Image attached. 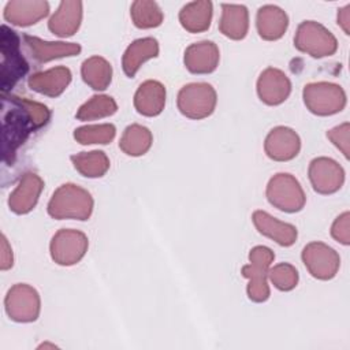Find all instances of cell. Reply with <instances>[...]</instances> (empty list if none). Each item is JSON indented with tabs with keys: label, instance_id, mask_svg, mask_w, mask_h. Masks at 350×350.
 I'll return each instance as SVG.
<instances>
[{
	"label": "cell",
	"instance_id": "cell-1",
	"mask_svg": "<svg viewBox=\"0 0 350 350\" xmlns=\"http://www.w3.org/2000/svg\"><path fill=\"white\" fill-rule=\"evenodd\" d=\"M3 100L11 104L3 105V154L7 163H14L18 148L49 122L51 111L42 103L18 96H3Z\"/></svg>",
	"mask_w": 350,
	"mask_h": 350
},
{
	"label": "cell",
	"instance_id": "cell-2",
	"mask_svg": "<svg viewBox=\"0 0 350 350\" xmlns=\"http://www.w3.org/2000/svg\"><path fill=\"white\" fill-rule=\"evenodd\" d=\"M93 206V197L86 189L75 183H64L53 191L46 211L56 220L72 219L83 221L92 216Z\"/></svg>",
	"mask_w": 350,
	"mask_h": 350
},
{
	"label": "cell",
	"instance_id": "cell-3",
	"mask_svg": "<svg viewBox=\"0 0 350 350\" xmlns=\"http://www.w3.org/2000/svg\"><path fill=\"white\" fill-rule=\"evenodd\" d=\"M1 96H5L16 82L26 75L29 64L22 56L21 41L16 31L1 26Z\"/></svg>",
	"mask_w": 350,
	"mask_h": 350
},
{
	"label": "cell",
	"instance_id": "cell-4",
	"mask_svg": "<svg viewBox=\"0 0 350 350\" xmlns=\"http://www.w3.org/2000/svg\"><path fill=\"white\" fill-rule=\"evenodd\" d=\"M217 104L215 88L206 82H193L180 88L176 97L179 112L193 120L211 116Z\"/></svg>",
	"mask_w": 350,
	"mask_h": 350
},
{
	"label": "cell",
	"instance_id": "cell-5",
	"mask_svg": "<svg viewBox=\"0 0 350 350\" xmlns=\"http://www.w3.org/2000/svg\"><path fill=\"white\" fill-rule=\"evenodd\" d=\"M265 196L273 208L286 213L299 212L306 202L301 183L294 175L287 172H279L269 179Z\"/></svg>",
	"mask_w": 350,
	"mask_h": 350
},
{
	"label": "cell",
	"instance_id": "cell-6",
	"mask_svg": "<svg viewBox=\"0 0 350 350\" xmlns=\"http://www.w3.org/2000/svg\"><path fill=\"white\" fill-rule=\"evenodd\" d=\"M305 107L317 116L335 115L346 107V93L342 86L332 82H310L304 86Z\"/></svg>",
	"mask_w": 350,
	"mask_h": 350
},
{
	"label": "cell",
	"instance_id": "cell-7",
	"mask_svg": "<svg viewBox=\"0 0 350 350\" xmlns=\"http://www.w3.org/2000/svg\"><path fill=\"white\" fill-rule=\"evenodd\" d=\"M294 46L314 59L332 56L338 49L335 36L321 23L304 21L298 25L294 36Z\"/></svg>",
	"mask_w": 350,
	"mask_h": 350
},
{
	"label": "cell",
	"instance_id": "cell-8",
	"mask_svg": "<svg viewBox=\"0 0 350 350\" xmlns=\"http://www.w3.org/2000/svg\"><path fill=\"white\" fill-rule=\"evenodd\" d=\"M4 309L15 323H33L41 312L40 294L30 284L16 283L5 294Z\"/></svg>",
	"mask_w": 350,
	"mask_h": 350
},
{
	"label": "cell",
	"instance_id": "cell-9",
	"mask_svg": "<svg viewBox=\"0 0 350 350\" xmlns=\"http://www.w3.org/2000/svg\"><path fill=\"white\" fill-rule=\"evenodd\" d=\"M89 247V239L85 232L74 228H62L51 239V258L62 267H71L79 262Z\"/></svg>",
	"mask_w": 350,
	"mask_h": 350
},
{
	"label": "cell",
	"instance_id": "cell-10",
	"mask_svg": "<svg viewBox=\"0 0 350 350\" xmlns=\"http://www.w3.org/2000/svg\"><path fill=\"white\" fill-rule=\"evenodd\" d=\"M301 258L308 272L319 280H331L340 267V257L336 250L317 241L308 243L302 249Z\"/></svg>",
	"mask_w": 350,
	"mask_h": 350
},
{
	"label": "cell",
	"instance_id": "cell-11",
	"mask_svg": "<svg viewBox=\"0 0 350 350\" xmlns=\"http://www.w3.org/2000/svg\"><path fill=\"white\" fill-rule=\"evenodd\" d=\"M308 176L316 193L328 196L336 193L343 186L345 170L334 159L321 156L310 161Z\"/></svg>",
	"mask_w": 350,
	"mask_h": 350
},
{
	"label": "cell",
	"instance_id": "cell-12",
	"mask_svg": "<svg viewBox=\"0 0 350 350\" xmlns=\"http://www.w3.org/2000/svg\"><path fill=\"white\" fill-rule=\"evenodd\" d=\"M301 150L299 135L287 126L273 127L265 137L264 152L273 161H290Z\"/></svg>",
	"mask_w": 350,
	"mask_h": 350
},
{
	"label": "cell",
	"instance_id": "cell-13",
	"mask_svg": "<svg viewBox=\"0 0 350 350\" xmlns=\"http://www.w3.org/2000/svg\"><path fill=\"white\" fill-rule=\"evenodd\" d=\"M44 190V180L34 172H25L16 187L8 197V208L15 215H26L31 212Z\"/></svg>",
	"mask_w": 350,
	"mask_h": 350
},
{
	"label": "cell",
	"instance_id": "cell-14",
	"mask_svg": "<svg viewBox=\"0 0 350 350\" xmlns=\"http://www.w3.org/2000/svg\"><path fill=\"white\" fill-rule=\"evenodd\" d=\"M258 98L271 107L284 103L291 93V82L288 77L279 68L267 67L257 79Z\"/></svg>",
	"mask_w": 350,
	"mask_h": 350
},
{
	"label": "cell",
	"instance_id": "cell-15",
	"mask_svg": "<svg viewBox=\"0 0 350 350\" xmlns=\"http://www.w3.org/2000/svg\"><path fill=\"white\" fill-rule=\"evenodd\" d=\"M220 62V51L213 41H198L190 44L183 55V63L191 74L202 75L213 72Z\"/></svg>",
	"mask_w": 350,
	"mask_h": 350
},
{
	"label": "cell",
	"instance_id": "cell-16",
	"mask_svg": "<svg viewBox=\"0 0 350 350\" xmlns=\"http://www.w3.org/2000/svg\"><path fill=\"white\" fill-rule=\"evenodd\" d=\"M22 38L30 56L38 63H48L55 59L77 56L82 49L81 45L77 42L44 41L30 34H23Z\"/></svg>",
	"mask_w": 350,
	"mask_h": 350
},
{
	"label": "cell",
	"instance_id": "cell-17",
	"mask_svg": "<svg viewBox=\"0 0 350 350\" xmlns=\"http://www.w3.org/2000/svg\"><path fill=\"white\" fill-rule=\"evenodd\" d=\"M49 14V3L45 0H11L5 4L4 19L19 27L36 25Z\"/></svg>",
	"mask_w": 350,
	"mask_h": 350
},
{
	"label": "cell",
	"instance_id": "cell-18",
	"mask_svg": "<svg viewBox=\"0 0 350 350\" xmlns=\"http://www.w3.org/2000/svg\"><path fill=\"white\" fill-rule=\"evenodd\" d=\"M72 74L66 66H56L45 71H37L29 77V88L46 97H59L68 88Z\"/></svg>",
	"mask_w": 350,
	"mask_h": 350
},
{
	"label": "cell",
	"instance_id": "cell-19",
	"mask_svg": "<svg viewBox=\"0 0 350 350\" xmlns=\"http://www.w3.org/2000/svg\"><path fill=\"white\" fill-rule=\"evenodd\" d=\"M252 221L260 234L275 241L280 246L288 247L294 245L297 241L298 231L295 226L282 221L271 216L265 211H261V209L254 211L252 215Z\"/></svg>",
	"mask_w": 350,
	"mask_h": 350
},
{
	"label": "cell",
	"instance_id": "cell-20",
	"mask_svg": "<svg viewBox=\"0 0 350 350\" xmlns=\"http://www.w3.org/2000/svg\"><path fill=\"white\" fill-rule=\"evenodd\" d=\"M83 8L78 0H64L59 4L57 10L48 21V29L51 33L60 38L74 36L82 22Z\"/></svg>",
	"mask_w": 350,
	"mask_h": 350
},
{
	"label": "cell",
	"instance_id": "cell-21",
	"mask_svg": "<svg viewBox=\"0 0 350 350\" xmlns=\"http://www.w3.org/2000/svg\"><path fill=\"white\" fill-rule=\"evenodd\" d=\"M165 86L154 79L142 82L134 94V108L142 116L153 118L163 112L165 105Z\"/></svg>",
	"mask_w": 350,
	"mask_h": 350
},
{
	"label": "cell",
	"instance_id": "cell-22",
	"mask_svg": "<svg viewBox=\"0 0 350 350\" xmlns=\"http://www.w3.org/2000/svg\"><path fill=\"white\" fill-rule=\"evenodd\" d=\"M256 27L262 40L276 41L284 36L288 27V16L280 7L267 4L257 11Z\"/></svg>",
	"mask_w": 350,
	"mask_h": 350
},
{
	"label": "cell",
	"instance_id": "cell-23",
	"mask_svg": "<svg viewBox=\"0 0 350 350\" xmlns=\"http://www.w3.org/2000/svg\"><path fill=\"white\" fill-rule=\"evenodd\" d=\"M159 55V42L153 37H144L133 41L124 51L122 56L123 72L133 78L141 66Z\"/></svg>",
	"mask_w": 350,
	"mask_h": 350
},
{
	"label": "cell",
	"instance_id": "cell-24",
	"mask_svg": "<svg viewBox=\"0 0 350 350\" xmlns=\"http://www.w3.org/2000/svg\"><path fill=\"white\" fill-rule=\"evenodd\" d=\"M269 268H271L269 262L260 261V260H249V264L242 267L241 273L243 278L249 280L246 293L250 301L261 304L269 298L271 295V290L268 284Z\"/></svg>",
	"mask_w": 350,
	"mask_h": 350
},
{
	"label": "cell",
	"instance_id": "cell-25",
	"mask_svg": "<svg viewBox=\"0 0 350 350\" xmlns=\"http://www.w3.org/2000/svg\"><path fill=\"white\" fill-rule=\"evenodd\" d=\"M220 33L234 41L243 40L249 31V11L243 4H221Z\"/></svg>",
	"mask_w": 350,
	"mask_h": 350
},
{
	"label": "cell",
	"instance_id": "cell-26",
	"mask_svg": "<svg viewBox=\"0 0 350 350\" xmlns=\"http://www.w3.org/2000/svg\"><path fill=\"white\" fill-rule=\"evenodd\" d=\"M213 7L208 0L191 1L183 5L179 11V22L189 33H202L209 29L212 22Z\"/></svg>",
	"mask_w": 350,
	"mask_h": 350
},
{
	"label": "cell",
	"instance_id": "cell-27",
	"mask_svg": "<svg viewBox=\"0 0 350 350\" xmlns=\"http://www.w3.org/2000/svg\"><path fill=\"white\" fill-rule=\"evenodd\" d=\"M153 135L152 131L138 123L130 124L124 129L120 139H119V148L120 150L131 157L144 156L152 146Z\"/></svg>",
	"mask_w": 350,
	"mask_h": 350
},
{
	"label": "cell",
	"instance_id": "cell-28",
	"mask_svg": "<svg viewBox=\"0 0 350 350\" xmlns=\"http://www.w3.org/2000/svg\"><path fill=\"white\" fill-rule=\"evenodd\" d=\"M83 82L93 90H105L112 81V66L101 56H90L81 66Z\"/></svg>",
	"mask_w": 350,
	"mask_h": 350
},
{
	"label": "cell",
	"instance_id": "cell-29",
	"mask_svg": "<svg viewBox=\"0 0 350 350\" xmlns=\"http://www.w3.org/2000/svg\"><path fill=\"white\" fill-rule=\"evenodd\" d=\"M74 168L86 178H101L109 170V159L103 150H90L70 157Z\"/></svg>",
	"mask_w": 350,
	"mask_h": 350
},
{
	"label": "cell",
	"instance_id": "cell-30",
	"mask_svg": "<svg viewBox=\"0 0 350 350\" xmlns=\"http://www.w3.org/2000/svg\"><path fill=\"white\" fill-rule=\"evenodd\" d=\"M130 16L135 27L153 29L163 23L164 14L159 4L152 0H137L130 7Z\"/></svg>",
	"mask_w": 350,
	"mask_h": 350
},
{
	"label": "cell",
	"instance_id": "cell-31",
	"mask_svg": "<svg viewBox=\"0 0 350 350\" xmlns=\"http://www.w3.org/2000/svg\"><path fill=\"white\" fill-rule=\"evenodd\" d=\"M116 111H118V104L113 100V97L107 94H96L78 108L75 118L78 120L88 122V120H96V119L112 116Z\"/></svg>",
	"mask_w": 350,
	"mask_h": 350
},
{
	"label": "cell",
	"instance_id": "cell-32",
	"mask_svg": "<svg viewBox=\"0 0 350 350\" xmlns=\"http://www.w3.org/2000/svg\"><path fill=\"white\" fill-rule=\"evenodd\" d=\"M74 139L81 145L109 144L116 135V127L112 123L101 124H86L74 130Z\"/></svg>",
	"mask_w": 350,
	"mask_h": 350
},
{
	"label": "cell",
	"instance_id": "cell-33",
	"mask_svg": "<svg viewBox=\"0 0 350 350\" xmlns=\"http://www.w3.org/2000/svg\"><path fill=\"white\" fill-rule=\"evenodd\" d=\"M268 280L280 291H291L297 287L299 275L293 264L279 262L268 269Z\"/></svg>",
	"mask_w": 350,
	"mask_h": 350
},
{
	"label": "cell",
	"instance_id": "cell-34",
	"mask_svg": "<svg viewBox=\"0 0 350 350\" xmlns=\"http://www.w3.org/2000/svg\"><path fill=\"white\" fill-rule=\"evenodd\" d=\"M331 237L345 246L350 245V213L347 211L334 220L331 226Z\"/></svg>",
	"mask_w": 350,
	"mask_h": 350
},
{
	"label": "cell",
	"instance_id": "cell-35",
	"mask_svg": "<svg viewBox=\"0 0 350 350\" xmlns=\"http://www.w3.org/2000/svg\"><path fill=\"white\" fill-rule=\"evenodd\" d=\"M349 122H345L327 131V138L343 153L346 159H349Z\"/></svg>",
	"mask_w": 350,
	"mask_h": 350
},
{
	"label": "cell",
	"instance_id": "cell-36",
	"mask_svg": "<svg viewBox=\"0 0 350 350\" xmlns=\"http://www.w3.org/2000/svg\"><path fill=\"white\" fill-rule=\"evenodd\" d=\"M1 262H0V269L1 271H7L14 265V256H12V249L11 245L8 243V239L5 238V235H1Z\"/></svg>",
	"mask_w": 350,
	"mask_h": 350
},
{
	"label": "cell",
	"instance_id": "cell-37",
	"mask_svg": "<svg viewBox=\"0 0 350 350\" xmlns=\"http://www.w3.org/2000/svg\"><path fill=\"white\" fill-rule=\"evenodd\" d=\"M338 25L342 27L345 34H350V4L338 11Z\"/></svg>",
	"mask_w": 350,
	"mask_h": 350
}]
</instances>
